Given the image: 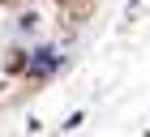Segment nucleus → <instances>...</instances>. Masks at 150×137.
Returning <instances> with one entry per match:
<instances>
[{
  "mask_svg": "<svg viewBox=\"0 0 150 137\" xmlns=\"http://www.w3.org/2000/svg\"><path fill=\"white\" fill-rule=\"evenodd\" d=\"M60 4H64V0H60Z\"/></svg>",
  "mask_w": 150,
  "mask_h": 137,
  "instance_id": "obj_2",
  "label": "nucleus"
},
{
  "mask_svg": "<svg viewBox=\"0 0 150 137\" xmlns=\"http://www.w3.org/2000/svg\"><path fill=\"white\" fill-rule=\"evenodd\" d=\"M0 4H17V0H0Z\"/></svg>",
  "mask_w": 150,
  "mask_h": 137,
  "instance_id": "obj_1",
  "label": "nucleus"
}]
</instances>
